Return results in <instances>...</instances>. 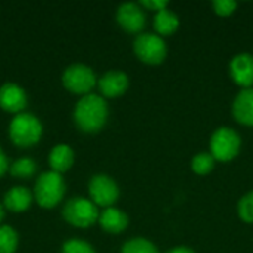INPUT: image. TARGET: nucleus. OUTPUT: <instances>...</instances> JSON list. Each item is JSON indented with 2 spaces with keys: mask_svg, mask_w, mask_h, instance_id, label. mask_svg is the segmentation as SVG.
Masks as SVG:
<instances>
[{
  "mask_svg": "<svg viewBox=\"0 0 253 253\" xmlns=\"http://www.w3.org/2000/svg\"><path fill=\"white\" fill-rule=\"evenodd\" d=\"M120 253H160L159 252V248L144 239V237H135V239H130L127 242L123 243Z\"/></svg>",
  "mask_w": 253,
  "mask_h": 253,
  "instance_id": "nucleus-21",
  "label": "nucleus"
},
{
  "mask_svg": "<svg viewBox=\"0 0 253 253\" xmlns=\"http://www.w3.org/2000/svg\"><path fill=\"white\" fill-rule=\"evenodd\" d=\"M116 21L122 30L130 34H141L145 24L147 15L139 3L127 1L122 3L116 10Z\"/></svg>",
  "mask_w": 253,
  "mask_h": 253,
  "instance_id": "nucleus-9",
  "label": "nucleus"
},
{
  "mask_svg": "<svg viewBox=\"0 0 253 253\" xmlns=\"http://www.w3.org/2000/svg\"><path fill=\"white\" fill-rule=\"evenodd\" d=\"M62 84L64 87L74 95H89L93 87L98 84V79L95 71L86 64H71L62 73Z\"/></svg>",
  "mask_w": 253,
  "mask_h": 253,
  "instance_id": "nucleus-7",
  "label": "nucleus"
},
{
  "mask_svg": "<svg viewBox=\"0 0 253 253\" xmlns=\"http://www.w3.org/2000/svg\"><path fill=\"white\" fill-rule=\"evenodd\" d=\"M73 120L76 127L83 133L93 135L101 132L108 120L107 99L98 93L80 96L74 105Z\"/></svg>",
  "mask_w": 253,
  "mask_h": 253,
  "instance_id": "nucleus-1",
  "label": "nucleus"
},
{
  "mask_svg": "<svg viewBox=\"0 0 253 253\" xmlns=\"http://www.w3.org/2000/svg\"><path fill=\"white\" fill-rule=\"evenodd\" d=\"M216 160L215 157L209 153V151H200L197 153L193 159H191V170L199 175V176H205L209 175L213 169H215Z\"/></svg>",
  "mask_w": 253,
  "mask_h": 253,
  "instance_id": "nucleus-18",
  "label": "nucleus"
},
{
  "mask_svg": "<svg viewBox=\"0 0 253 253\" xmlns=\"http://www.w3.org/2000/svg\"><path fill=\"white\" fill-rule=\"evenodd\" d=\"M96 86L102 98L105 99L120 98L129 89V77L122 70H110L99 77Z\"/></svg>",
  "mask_w": 253,
  "mask_h": 253,
  "instance_id": "nucleus-10",
  "label": "nucleus"
},
{
  "mask_svg": "<svg viewBox=\"0 0 253 253\" xmlns=\"http://www.w3.org/2000/svg\"><path fill=\"white\" fill-rule=\"evenodd\" d=\"M209 153L216 162H231L240 153L242 138L233 127L222 126L213 130L209 141Z\"/></svg>",
  "mask_w": 253,
  "mask_h": 253,
  "instance_id": "nucleus-6",
  "label": "nucleus"
},
{
  "mask_svg": "<svg viewBox=\"0 0 253 253\" xmlns=\"http://www.w3.org/2000/svg\"><path fill=\"white\" fill-rule=\"evenodd\" d=\"M98 206L86 197H71L62 208V218L76 228H90L99 219Z\"/></svg>",
  "mask_w": 253,
  "mask_h": 253,
  "instance_id": "nucleus-4",
  "label": "nucleus"
},
{
  "mask_svg": "<svg viewBox=\"0 0 253 253\" xmlns=\"http://www.w3.org/2000/svg\"><path fill=\"white\" fill-rule=\"evenodd\" d=\"M89 199L98 208H113L120 197V190L117 182L105 173H96L90 178L89 185Z\"/></svg>",
  "mask_w": 253,
  "mask_h": 253,
  "instance_id": "nucleus-8",
  "label": "nucleus"
},
{
  "mask_svg": "<svg viewBox=\"0 0 253 253\" xmlns=\"http://www.w3.org/2000/svg\"><path fill=\"white\" fill-rule=\"evenodd\" d=\"M43 135L42 122L31 113H19L9 123V138L19 148H30L39 144Z\"/></svg>",
  "mask_w": 253,
  "mask_h": 253,
  "instance_id": "nucleus-3",
  "label": "nucleus"
},
{
  "mask_svg": "<svg viewBox=\"0 0 253 253\" xmlns=\"http://www.w3.org/2000/svg\"><path fill=\"white\" fill-rule=\"evenodd\" d=\"M230 77L242 89L253 87V55L251 53H237L233 56L228 65Z\"/></svg>",
  "mask_w": 253,
  "mask_h": 253,
  "instance_id": "nucleus-12",
  "label": "nucleus"
},
{
  "mask_svg": "<svg viewBox=\"0 0 253 253\" xmlns=\"http://www.w3.org/2000/svg\"><path fill=\"white\" fill-rule=\"evenodd\" d=\"M3 218H4V208H3V205L0 203V224H1V221H3Z\"/></svg>",
  "mask_w": 253,
  "mask_h": 253,
  "instance_id": "nucleus-28",
  "label": "nucleus"
},
{
  "mask_svg": "<svg viewBox=\"0 0 253 253\" xmlns=\"http://www.w3.org/2000/svg\"><path fill=\"white\" fill-rule=\"evenodd\" d=\"M10 169V163H9V159L6 156V153L3 151V148L0 147V178H3Z\"/></svg>",
  "mask_w": 253,
  "mask_h": 253,
  "instance_id": "nucleus-26",
  "label": "nucleus"
},
{
  "mask_svg": "<svg viewBox=\"0 0 253 253\" xmlns=\"http://www.w3.org/2000/svg\"><path fill=\"white\" fill-rule=\"evenodd\" d=\"M28 104L27 92L13 82H6L0 86V108L6 113H24Z\"/></svg>",
  "mask_w": 253,
  "mask_h": 253,
  "instance_id": "nucleus-11",
  "label": "nucleus"
},
{
  "mask_svg": "<svg viewBox=\"0 0 253 253\" xmlns=\"http://www.w3.org/2000/svg\"><path fill=\"white\" fill-rule=\"evenodd\" d=\"M67 184L61 173L43 172L34 182V200L43 209H53L58 206L65 196Z\"/></svg>",
  "mask_w": 253,
  "mask_h": 253,
  "instance_id": "nucleus-2",
  "label": "nucleus"
},
{
  "mask_svg": "<svg viewBox=\"0 0 253 253\" xmlns=\"http://www.w3.org/2000/svg\"><path fill=\"white\" fill-rule=\"evenodd\" d=\"M37 170V163L31 157H21L10 165V175L16 179H30Z\"/></svg>",
  "mask_w": 253,
  "mask_h": 253,
  "instance_id": "nucleus-19",
  "label": "nucleus"
},
{
  "mask_svg": "<svg viewBox=\"0 0 253 253\" xmlns=\"http://www.w3.org/2000/svg\"><path fill=\"white\" fill-rule=\"evenodd\" d=\"M61 253H96L93 246L80 239H70L64 242Z\"/></svg>",
  "mask_w": 253,
  "mask_h": 253,
  "instance_id": "nucleus-23",
  "label": "nucleus"
},
{
  "mask_svg": "<svg viewBox=\"0 0 253 253\" xmlns=\"http://www.w3.org/2000/svg\"><path fill=\"white\" fill-rule=\"evenodd\" d=\"M47 162L52 172L62 175L68 172L74 165V150L67 144H58L49 151Z\"/></svg>",
  "mask_w": 253,
  "mask_h": 253,
  "instance_id": "nucleus-16",
  "label": "nucleus"
},
{
  "mask_svg": "<svg viewBox=\"0 0 253 253\" xmlns=\"http://www.w3.org/2000/svg\"><path fill=\"white\" fill-rule=\"evenodd\" d=\"M99 227L110 234H120L123 233L127 225H129V216L126 215V212L117 209V208H107L99 213V219H98Z\"/></svg>",
  "mask_w": 253,
  "mask_h": 253,
  "instance_id": "nucleus-15",
  "label": "nucleus"
},
{
  "mask_svg": "<svg viewBox=\"0 0 253 253\" xmlns=\"http://www.w3.org/2000/svg\"><path fill=\"white\" fill-rule=\"evenodd\" d=\"M233 117L243 126H253V87L240 89L231 107Z\"/></svg>",
  "mask_w": 253,
  "mask_h": 253,
  "instance_id": "nucleus-13",
  "label": "nucleus"
},
{
  "mask_svg": "<svg viewBox=\"0 0 253 253\" xmlns=\"http://www.w3.org/2000/svg\"><path fill=\"white\" fill-rule=\"evenodd\" d=\"M179 25H181L179 16L170 9H163L154 13L153 27H154L156 34H159L160 37H168V36L175 34Z\"/></svg>",
  "mask_w": 253,
  "mask_h": 253,
  "instance_id": "nucleus-17",
  "label": "nucleus"
},
{
  "mask_svg": "<svg viewBox=\"0 0 253 253\" xmlns=\"http://www.w3.org/2000/svg\"><path fill=\"white\" fill-rule=\"evenodd\" d=\"M19 245V234L10 225H0V253H15Z\"/></svg>",
  "mask_w": 253,
  "mask_h": 253,
  "instance_id": "nucleus-20",
  "label": "nucleus"
},
{
  "mask_svg": "<svg viewBox=\"0 0 253 253\" xmlns=\"http://www.w3.org/2000/svg\"><path fill=\"white\" fill-rule=\"evenodd\" d=\"M34 200V194L30 188L16 185L7 190V193L3 197V208L13 213L25 212Z\"/></svg>",
  "mask_w": 253,
  "mask_h": 253,
  "instance_id": "nucleus-14",
  "label": "nucleus"
},
{
  "mask_svg": "<svg viewBox=\"0 0 253 253\" xmlns=\"http://www.w3.org/2000/svg\"><path fill=\"white\" fill-rule=\"evenodd\" d=\"M165 253H196L191 248H188V246H175V248H172V249H169V251H166Z\"/></svg>",
  "mask_w": 253,
  "mask_h": 253,
  "instance_id": "nucleus-27",
  "label": "nucleus"
},
{
  "mask_svg": "<svg viewBox=\"0 0 253 253\" xmlns=\"http://www.w3.org/2000/svg\"><path fill=\"white\" fill-rule=\"evenodd\" d=\"M212 9L218 16L227 18V16H231L236 12L237 1H234V0H213L212 1Z\"/></svg>",
  "mask_w": 253,
  "mask_h": 253,
  "instance_id": "nucleus-24",
  "label": "nucleus"
},
{
  "mask_svg": "<svg viewBox=\"0 0 253 253\" xmlns=\"http://www.w3.org/2000/svg\"><path fill=\"white\" fill-rule=\"evenodd\" d=\"M139 4L142 6V9L145 10H151V12H160L163 9H168V1L166 0H141Z\"/></svg>",
  "mask_w": 253,
  "mask_h": 253,
  "instance_id": "nucleus-25",
  "label": "nucleus"
},
{
  "mask_svg": "<svg viewBox=\"0 0 253 253\" xmlns=\"http://www.w3.org/2000/svg\"><path fill=\"white\" fill-rule=\"evenodd\" d=\"M237 215L243 222L253 224V190L239 199V202H237Z\"/></svg>",
  "mask_w": 253,
  "mask_h": 253,
  "instance_id": "nucleus-22",
  "label": "nucleus"
},
{
  "mask_svg": "<svg viewBox=\"0 0 253 253\" xmlns=\"http://www.w3.org/2000/svg\"><path fill=\"white\" fill-rule=\"evenodd\" d=\"M135 56L147 65H160L168 56V46L163 37L156 33H141L133 43Z\"/></svg>",
  "mask_w": 253,
  "mask_h": 253,
  "instance_id": "nucleus-5",
  "label": "nucleus"
}]
</instances>
